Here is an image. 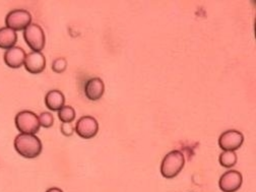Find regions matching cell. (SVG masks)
<instances>
[{
    "instance_id": "6da1fadb",
    "label": "cell",
    "mask_w": 256,
    "mask_h": 192,
    "mask_svg": "<svg viewBox=\"0 0 256 192\" xmlns=\"http://www.w3.org/2000/svg\"><path fill=\"white\" fill-rule=\"evenodd\" d=\"M16 150L26 158H35L42 152V142L35 134H18L14 138Z\"/></svg>"
},
{
    "instance_id": "7a4b0ae2",
    "label": "cell",
    "mask_w": 256,
    "mask_h": 192,
    "mask_svg": "<svg viewBox=\"0 0 256 192\" xmlns=\"http://www.w3.org/2000/svg\"><path fill=\"white\" fill-rule=\"evenodd\" d=\"M184 165H185V158L182 152L172 150L164 158V160L162 161L161 173L167 179L174 178L182 171Z\"/></svg>"
},
{
    "instance_id": "3957f363",
    "label": "cell",
    "mask_w": 256,
    "mask_h": 192,
    "mask_svg": "<svg viewBox=\"0 0 256 192\" xmlns=\"http://www.w3.org/2000/svg\"><path fill=\"white\" fill-rule=\"evenodd\" d=\"M18 130L22 134H36L40 130L39 117L30 111H20L16 116Z\"/></svg>"
},
{
    "instance_id": "277c9868",
    "label": "cell",
    "mask_w": 256,
    "mask_h": 192,
    "mask_svg": "<svg viewBox=\"0 0 256 192\" xmlns=\"http://www.w3.org/2000/svg\"><path fill=\"white\" fill-rule=\"evenodd\" d=\"M24 38L28 46L34 52H40L45 47V34L39 24H30L24 30Z\"/></svg>"
},
{
    "instance_id": "5b68a950",
    "label": "cell",
    "mask_w": 256,
    "mask_h": 192,
    "mask_svg": "<svg viewBox=\"0 0 256 192\" xmlns=\"http://www.w3.org/2000/svg\"><path fill=\"white\" fill-rule=\"evenodd\" d=\"M32 22V16L24 10H16L10 12L6 18V28L16 32L26 30Z\"/></svg>"
},
{
    "instance_id": "8992f818",
    "label": "cell",
    "mask_w": 256,
    "mask_h": 192,
    "mask_svg": "<svg viewBox=\"0 0 256 192\" xmlns=\"http://www.w3.org/2000/svg\"><path fill=\"white\" fill-rule=\"evenodd\" d=\"M76 132L84 140L92 138L94 136H97L99 132L98 121L92 116H84L78 121L76 125Z\"/></svg>"
},
{
    "instance_id": "52a82bcc",
    "label": "cell",
    "mask_w": 256,
    "mask_h": 192,
    "mask_svg": "<svg viewBox=\"0 0 256 192\" xmlns=\"http://www.w3.org/2000/svg\"><path fill=\"white\" fill-rule=\"evenodd\" d=\"M244 142V136L237 130H228L218 138V146L224 152H234L238 150Z\"/></svg>"
},
{
    "instance_id": "ba28073f",
    "label": "cell",
    "mask_w": 256,
    "mask_h": 192,
    "mask_svg": "<svg viewBox=\"0 0 256 192\" xmlns=\"http://www.w3.org/2000/svg\"><path fill=\"white\" fill-rule=\"evenodd\" d=\"M243 177L240 172L231 170L224 173L218 181L220 189L222 192H236L242 185Z\"/></svg>"
},
{
    "instance_id": "9c48e42d",
    "label": "cell",
    "mask_w": 256,
    "mask_h": 192,
    "mask_svg": "<svg viewBox=\"0 0 256 192\" xmlns=\"http://www.w3.org/2000/svg\"><path fill=\"white\" fill-rule=\"evenodd\" d=\"M24 68L26 72L33 74H38L44 72L46 68V59L41 52H30L24 60Z\"/></svg>"
},
{
    "instance_id": "30bf717a",
    "label": "cell",
    "mask_w": 256,
    "mask_h": 192,
    "mask_svg": "<svg viewBox=\"0 0 256 192\" xmlns=\"http://www.w3.org/2000/svg\"><path fill=\"white\" fill-rule=\"evenodd\" d=\"M105 92L104 82L100 78H94L88 80L84 86V94L90 101L100 100Z\"/></svg>"
},
{
    "instance_id": "8fae6325",
    "label": "cell",
    "mask_w": 256,
    "mask_h": 192,
    "mask_svg": "<svg viewBox=\"0 0 256 192\" xmlns=\"http://www.w3.org/2000/svg\"><path fill=\"white\" fill-rule=\"evenodd\" d=\"M26 53L20 47H14L4 53V62L10 68H20L24 66Z\"/></svg>"
},
{
    "instance_id": "7c38bea8",
    "label": "cell",
    "mask_w": 256,
    "mask_h": 192,
    "mask_svg": "<svg viewBox=\"0 0 256 192\" xmlns=\"http://www.w3.org/2000/svg\"><path fill=\"white\" fill-rule=\"evenodd\" d=\"M45 103L50 111H59L66 104V97L60 90H54L47 94Z\"/></svg>"
},
{
    "instance_id": "4fadbf2b",
    "label": "cell",
    "mask_w": 256,
    "mask_h": 192,
    "mask_svg": "<svg viewBox=\"0 0 256 192\" xmlns=\"http://www.w3.org/2000/svg\"><path fill=\"white\" fill-rule=\"evenodd\" d=\"M18 42V35L14 30L8 28H0V48L10 49L14 48Z\"/></svg>"
},
{
    "instance_id": "5bb4252c",
    "label": "cell",
    "mask_w": 256,
    "mask_h": 192,
    "mask_svg": "<svg viewBox=\"0 0 256 192\" xmlns=\"http://www.w3.org/2000/svg\"><path fill=\"white\" fill-rule=\"evenodd\" d=\"M218 161L222 167L232 168L237 163V154L235 152H222L220 154Z\"/></svg>"
},
{
    "instance_id": "9a60e30c",
    "label": "cell",
    "mask_w": 256,
    "mask_h": 192,
    "mask_svg": "<svg viewBox=\"0 0 256 192\" xmlns=\"http://www.w3.org/2000/svg\"><path fill=\"white\" fill-rule=\"evenodd\" d=\"M58 118L62 123H70L76 118V111L72 106H64L58 111Z\"/></svg>"
},
{
    "instance_id": "2e32d148",
    "label": "cell",
    "mask_w": 256,
    "mask_h": 192,
    "mask_svg": "<svg viewBox=\"0 0 256 192\" xmlns=\"http://www.w3.org/2000/svg\"><path fill=\"white\" fill-rule=\"evenodd\" d=\"M39 122H40V126L44 128H50L54 123V118L51 113L43 112L39 115Z\"/></svg>"
},
{
    "instance_id": "e0dca14e",
    "label": "cell",
    "mask_w": 256,
    "mask_h": 192,
    "mask_svg": "<svg viewBox=\"0 0 256 192\" xmlns=\"http://www.w3.org/2000/svg\"><path fill=\"white\" fill-rule=\"evenodd\" d=\"M66 66H68L66 60L64 59V58H58V59L54 60V62L52 64V70L55 72L61 74V72H63L64 70H66Z\"/></svg>"
},
{
    "instance_id": "ac0fdd59",
    "label": "cell",
    "mask_w": 256,
    "mask_h": 192,
    "mask_svg": "<svg viewBox=\"0 0 256 192\" xmlns=\"http://www.w3.org/2000/svg\"><path fill=\"white\" fill-rule=\"evenodd\" d=\"M68 124L70 123H63L62 126H61L62 132L66 134V136H70L72 134V132H74V128L70 125H68Z\"/></svg>"
},
{
    "instance_id": "d6986e66",
    "label": "cell",
    "mask_w": 256,
    "mask_h": 192,
    "mask_svg": "<svg viewBox=\"0 0 256 192\" xmlns=\"http://www.w3.org/2000/svg\"><path fill=\"white\" fill-rule=\"evenodd\" d=\"M46 192H63L60 188H57V187H53V188H50L48 189Z\"/></svg>"
}]
</instances>
